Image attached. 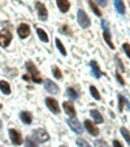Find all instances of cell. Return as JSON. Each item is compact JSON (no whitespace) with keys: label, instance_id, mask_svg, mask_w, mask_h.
Returning <instances> with one entry per match:
<instances>
[{"label":"cell","instance_id":"6da1fadb","mask_svg":"<svg viewBox=\"0 0 130 147\" xmlns=\"http://www.w3.org/2000/svg\"><path fill=\"white\" fill-rule=\"evenodd\" d=\"M26 70H28V73L30 74L31 80H33L34 82H38V83L42 82V78L39 77V72L36 70V68L34 67V64L31 61H28V63H26Z\"/></svg>","mask_w":130,"mask_h":147},{"label":"cell","instance_id":"7a4b0ae2","mask_svg":"<svg viewBox=\"0 0 130 147\" xmlns=\"http://www.w3.org/2000/svg\"><path fill=\"white\" fill-rule=\"evenodd\" d=\"M77 21L81 28H83V29H87L90 26V18L87 17V14H86V12L83 9H79L77 12Z\"/></svg>","mask_w":130,"mask_h":147},{"label":"cell","instance_id":"3957f363","mask_svg":"<svg viewBox=\"0 0 130 147\" xmlns=\"http://www.w3.org/2000/svg\"><path fill=\"white\" fill-rule=\"evenodd\" d=\"M33 137L38 142H40V143H44V142H47L48 139H50V136H48V133L44 129H36V130H34Z\"/></svg>","mask_w":130,"mask_h":147},{"label":"cell","instance_id":"277c9868","mask_svg":"<svg viewBox=\"0 0 130 147\" xmlns=\"http://www.w3.org/2000/svg\"><path fill=\"white\" fill-rule=\"evenodd\" d=\"M68 125H69L70 129H72L74 133H77V134H82L83 133V126L81 125V122L78 121L75 117H70V119L68 120Z\"/></svg>","mask_w":130,"mask_h":147},{"label":"cell","instance_id":"5b68a950","mask_svg":"<svg viewBox=\"0 0 130 147\" xmlns=\"http://www.w3.org/2000/svg\"><path fill=\"white\" fill-rule=\"evenodd\" d=\"M35 8H36V13H38L39 20L46 21V20H47V17H48V14H47V8L44 7V4H42L40 1H36V3H35Z\"/></svg>","mask_w":130,"mask_h":147},{"label":"cell","instance_id":"8992f818","mask_svg":"<svg viewBox=\"0 0 130 147\" xmlns=\"http://www.w3.org/2000/svg\"><path fill=\"white\" fill-rule=\"evenodd\" d=\"M12 40V34L8 30H1L0 31V46L1 47H7Z\"/></svg>","mask_w":130,"mask_h":147},{"label":"cell","instance_id":"52a82bcc","mask_svg":"<svg viewBox=\"0 0 130 147\" xmlns=\"http://www.w3.org/2000/svg\"><path fill=\"white\" fill-rule=\"evenodd\" d=\"M46 104H47L48 109H50L52 113H56V115L60 113V107H59V104H57V100H55L53 98H47V99H46Z\"/></svg>","mask_w":130,"mask_h":147},{"label":"cell","instance_id":"ba28073f","mask_svg":"<svg viewBox=\"0 0 130 147\" xmlns=\"http://www.w3.org/2000/svg\"><path fill=\"white\" fill-rule=\"evenodd\" d=\"M9 137H11V141L13 144H21L22 143V137H21V134L18 133L17 130H14V129H11L9 130Z\"/></svg>","mask_w":130,"mask_h":147},{"label":"cell","instance_id":"9c48e42d","mask_svg":"<svg viewBox=\"0 0 130 147\" xmlns=\"http://www.w3.org/2000/svg\"><path fill=\"white\" fill-rule=\"evenodd\" d=\"M44 87H46V90H47L50 94H57L59 92V86L56 85L53 81H51V80H47L44 82Z\"/></svg>","mask_w":130,"mask_h":147},{"label":"cell","instance_id":"30bf717a","mask_svg":"<svg viewBox=\"0 0 130 147\" xmlns=\"http://www.w3.org/2000/svg\"><path fill=\"white\" fill-rule=\"evenodd\" d=\"M17 33H18L20 38H26V36L30 34V28H29L26 24H21V25L17 28Z\"/></svg>","mask_w":130,"mask_h":147},{"label":"cell","instance_id":"8fae6325","mask_svg":"<svg viewBox=\"0 0 130 147\" xmlns=\"http://www.w3.org/2000/svg\"><path fill=\"white\" fill-rule=\"evenodd\" d=\"M63 108H64V111H65V113H67L68 116H70V117H74L75 116V108H74V106H73L72 103L64 102Z\"/></svg>","mask_w":130,"mask_h":147},{"label":"cell","instance_id":"7c38bea8","mask_svg":"<svg viewBox=\"0 0 130 147\" xmlns=\"http://www.w3.org/2000/svg\"><path fill=\"white\" fill-rule=\"evenodd\" d=\"M85 126H86V129H87V131H89L90 134H92V136H98V134H99V129H98L94 122H91L90 120H86L85 121Z\"/></svg>","mask_w":130,"mask_h":147},{"label":"cell","instance_id":"4fadbf2b","mask_svg":"<svg viewBox=\"0 0 130 147\" xmlns=\"http://www.w3.org/2000/svg\"><path fill=\"white\" fill-rule=\"evenodd\" d=\"M56 3H57V7L60 9L61 13H67L70 8V4L68 0H56Z\"/></svg>","mask_w":130,"mask_h":147},{"label":"cell","instance_id":"5bb4252c","mask_svg":"<svg viewBox=\"0 0 130 147\" xmlns=\"http://www.w3.org/2000/svg\"><path fill=\"white\" fill-rule=\"evenodd\" d=\"M90 67H91V73H92V76H94L95 78H100V77H102L103 73L100 72V69H99V67H98V63H96V61L92 60L91 63H90Z\"/></svg>","mask_w":130,"mask_h":147},{"label":"cell","instance_id":"9a60e30c","mask_svg":"<svg viewBox=\"0 0 130 147\" xmlns=\"http://www.w3.org/2000/svg\"><path fill=\"white\" fill-rule=\"evenodd\" d=\"M20 119H21V121L24 124H31V121H33V116H31L30 112H21Z\"/></svg>","mask_w":130,"mask_h":147},{"label":"cell","instance_id":"2e32d148","mask_svg":"<svg viewBox=\"0 0 130 147\" xmlns=\"http://www.w3.org/2000/svg\"><path fill=\"white\" fill-rule=\"evenodd\" d=\"M90 115L92 116V119L95 120V122H98V124H102L104 120H103V116L100 115V112L99 111H96V109H91L90 111Z\"/></svg>","mask_w":130,"mask_h":147},{"label":"cell","instance_id":"e0dca14e","mask_svg":"<svg viewBox=\"0 0 130 147\" xmlns=\"http://www.w3.org/2000/svg\"><path fill=\"white\" fill-rule=\"evenodd\" d=\"M0 90L5 95L11 94V86H9V83L5 82V81H0Z\"/></svg>","mask_w":130,"mask_h":147},{"label":"cell","instance_id":"ac0fdd59","mask_svg":"<svg viewBox=\"0 0 130 147\" xmlns=\"http://www.w3.org/2000/svg\"><path fill=\"white\" fill-rule=\"evenodd\" d=\"M124 104L125 106H127V108L130 109V103L127 102L126 99H125L122 95H119V109H120V112H122V108H124Z\"/></svg>","mask_w":130,"mask_h":147},{"label":"cell","instance_id":"d6986e66","mask_svg":"<svg viewBox=\"0 0 130 147\" xmlns=\"http://www.w3.org/2000/svg\"><path fill=\"white\" fill-rule=\"evenodd\" d=\"M115 7L120 14H125V5L122 3V0H115Z\"/></svg>","mask_w":130,"mask_h":147},{"label":"cell","instance_id":"ffe728a7","mask_svg":"<svg viewBox=\"0 0 130 147\" xmlns=\"http://www.w3.org/2000/svg\"><path fill=\"white\" fill-rule=\"evenodd\" d=\"M103 36H104L105 42H107V45L109 46V48H112V50H113L115 46H113V43H112V39H111V34H109V30H104V33H103Z\"/></svg>","mask_w":130,"mask_h":147},{"label":"cell","instance_id":"44dd1931","mask_svg":"<svg viewBox=\"0 0 130 147\" xmlns=\"http://www.w3.org/2000/svg\"><path fill=\"white\" fill-rule=\"evenodd\" d=\"M36 33H38V36L40 38L42 42H48V35H47V33H46L43 29L38 28V29H36Z\"/></svg>","mask_w":130,"mask_h":147},{"label":"cell","instance_id":"7402d4cb","mask_svg":"<svg viewBox=\"0 0 130 147\" xmlns=\"http://www.w3.org/2000/svg\"><path fill=\"white\" fill-rule=\"evenodd\" d=\"M89 5H90V8L92 9V12H94L96 16H102V12L99 11V8H98V5L95 4V1H92V0H89Z\"/></svg>","mask_w":130,"mask_h":147},{"label":"cell","instance_id":"603a6c76","mask_svg":"<svg viewBox=\"0 0 130 147\" xmlns=\"http://www.w3.org/2000/svg\"><path fill=\"white\" fill-rule=\"evenodd\" d=\"M55 43H56V47H57V50L61 52V55H63V56H65V55H67V51H65V47H64V46H63V43H61V40H60V39H56V40H55Z\"/></svg>","mask_w":130,"mask_h":147},{"label":"cell","instance_id":"cb8c5ba5","mask_svg":"<svg viewBox=\"0 0 130 147\" xmlns=\"http://www.w3.org/2000/svg\"><path fill=\"white\" fill-rule=\"evenodd\" d=\"M67 95H69V98H70V99H73V100L78 99V94H77V91H75L73 87L67 89Z\"/></svg>","mask_w":130,"mask_h":147},{"label":"cell","instance_id":"d4e9b609","mask_svg":"<svg viewBox=\"0 0 130 147\" xmlns=\"http://www.w3.org/2000/svg\"><path fill=\"white\" fill-rule=\"evenodd\" d=\"M90 91H91V95H92V98H94V99L100 100V94H99V91L96 90V87L91 86V87H90Z\"/></svg>","mask_w":130,"mask_h":147},{"label":"cell","instance_id":"484cf974","mask_svg":"<svg viewBox=\"0 0 130 147\" xmlns=\"http://www.w3.org/2000/svg\"><path fill=\"white\" fill-rule=\"evenodd\" d=\"M121 134H122V137L125 138V141L130 144V133H129V131H127L125 128H121Z\"/></svg>","mask_w":130,"mask_h":147},{"label":"cell","instance_id":"4316f807","mask_svg":"<svg viewBox=\"0 0 130 147\" xmlns=\"http://www.w3.org/2000/svg\"><path fill=\"white\" fill-rule=\"evenodd\" d=\"M52 72H53V76H55V77L57 78V80H61V78H63V74H61V70L59 69L57 67H53V68H52Z\"/></svg>","mask_w":130,"mask_h":147},{"label":"cell","instance_id":"83f0119b","mask_svg":"<svg viewBox=\"0 0 130 147\" xmlns=\"http://www.w3.org/2000/svg\"><path fill=\"white\" fill-rule=\"evenodd\" d=\"M25 146H26V147H38V146H36V143H35V142H34L31 138H26Z\"/></svg>","mask_w":130,"mask_h":147},{"label":"cell","instance_id":"f1b7e54d","mask_svg":"<svg viewBox=\"0 0 130 147\" xmlns=\"http://www.w3.org/2000/svg\"><path fill=\"white\" fill-rule=\"evenodd\" d=\"M77 144L78 147H90V144L86 141H83V139H77Z\"/></svg>","mask_w":130,"mask_h":147},{"label":"cell","instance_id":"f546056e","mask_svg":"<svg viewBox=\"0 0 130 147\" xmlns=\"http://www.w3.org/2000/svg\"><path fill=\"white\" fill-rule=\"evenodd\" d=\"M124 51H125V52H126L127 57L130 59V45H127V43H125V45H124Z\"/></svg>","mask_w":130,"mask_h":147},{"label":"cell","instance_id":"4dcf8cb0","mask_svg":"<svg viewBox=\"0 0 130 147\" xmlns=\"http://www.w3.org/2000/svg\"><path fill=\"white\" fill-rule=\"evenodd\" d=\"M116 78H117V81L120 82V85H122V86H124V85H125V81H124V78L120 76V73H117V74H116Z\"/></svg>","mask_w":130,"mask_h":147},{"label":"cell","instance_id":"1f68e13d","mask_svg":"<svg viewBox=\"0 0 130 147\" xmlns=\"http://www.w3.org/2000/svg\"><path fill=\"white\" fill-rule=\"evenodd\" d=\"M116 61H117V67H119V69L121 70V72H124V65H122L121 60H119V57H116Z\"/></svg>","mask_w":130,"mask_h":147},{"label":"cell","instance_id":"d6a6232c","mask_svg":"<svg viewBox=\"0 0 130 147\" xmlns=\"http://www.w3.org/2000/svg\"><path fill=\"white\" fill-rule=\"evenodd\" d=\"M95 144H96V146H99V147H109V146H107V143H105V142H103V141L95 142Z\"/></svg>","mask_w":130,"mask_h":147},{"label":"cell","instance_id":"836d02e7","mask_svg":"<svg viewBox=\"0 0 130 147\" xmlns=\"http://www.w3.org/2000/svg\"><path fill=\"white\" fill-rule=\"evenodd\" d=\"M96 3L99 4V5H102V7H105L107 5V0H96Z\"/></svg>","mask_w":130,"mask_h":147},{"label":"cell","instance_id":"e575fe53","mask_svg":"<svg viewBox=\"0 0 130 147\" xmlns=\"http://www.w3.org/2000/svg\"><path fill=\"white\" fill-rule=\"evenodd\" d=\"M60 31H61L63 34H69V33H68V31H69V29H68L67 26H63V28L60 29Z\"/></svg>","mask_w":130,"mask_h":147},{"label":"cell","instance_id":"d590c367","mask_svg":"<svg viewBox=\"0 0 130 147\" xmlns=\"http://www.w3.org/2000/svg\"><path fill=\"white\" fill-rule=\"evenodd\" d=\"M102 26H103V29H104V30H108V25H107V21H104V20H103V21H102Z\"/></svg>","mask_w":130,"mask_h":147},{"label":"cell","instance_id":"8d00e7d4","mask_svg":"<svg viewBox=\"0 0 130 147\" xmlns=\"http://www.w3.org/2000/svg\"><path fill=\"white\" fill-rule=\"evenodd\" d=\"M113 147H122V144L119 141H113Z\"/></svg>","mask_w":130,"mask_h":147},{"label":"cell","instance_id":"74e56055","mask_svg":"<svg viewBox=\"0 0 130 147\" xmlns=\"http://www.w3.org/2000/svg\"><path fill=\"white\" fill-rule=\"evenodd\" d=\"M0 129H1V121H0Z\"/></svg>","mask_w":130,"mask_h":147},{"label":"cell","instance_id":"f35d334b","mask_svg":"<svg viewBox=\"0 0 130 147\" xmlns=\"http://www.w3.org/2000/svg\"><path fill=\"white\" fill-rule=\"evenodd\" d=\"M60 147H65V146H60Z\"/></svg>","mask_w":130,"mask_h":147},{"label":"cell","instance_id":"ab89813d","mask_svg":"<svg viewBox=\"0 0 130 147\" xmlns=\"http://www.w3.org/2000/svg\"><path fill=\"white\" fill-rule=\"evenodd\" d=\"M0 108H1V106H0Z\"/></svg>","mask_w":130,"mask_h":147}]
</instances>
